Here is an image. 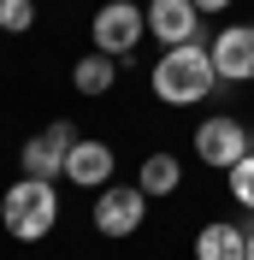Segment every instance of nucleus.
Masks as SVG:
<instances>
[{"label":"nucleus","instance_id":"nucleus-1","mask_svg":"<svg viewBox=\"0 0 254 260\" xmlns=\"http://www.w3.org/2000/svg\"><path fill=\"white\" fill-rule=\"evenodd\" d=\"M219 83L213 71V53H201L195 42L183 48H166V59L154 65V95L172 101V107H189V101H207V89Z\"/></svg>","mask_w":254,"mask_h":260},{"label":"nucleus","instance_id":"nucleus-2","mask_svg":"<svg viewBox=\"0 0 254 260\" xmlns=\"http://www.w3.org/2000/svg\"><path fill=\"white\" fill-rule=\"evenodd\" d=\"M0 219H6V231H12L18 243H36V237H48L53 219H59V195H53L48 178H24L6 189V201H0Z\"/></svg>","mask_w":254,"mask_h":260},{"label":"nucleus","instance_id":"nucleus-3","mask_svg":"<svg viewBox=\"0 0 254 260\" xmlns=\"http://www.w3.org/2000/svg\"><path fill=\"white\" fill-rule=\"evenodd\" d=\"M195 154H201L207 166H231L237 160H248V130L237 124V118H207L201 130H195Z\"/></svg>","mask_w":254,"mask_h":260},{"label":"nucleus","instance_id":"nucleus-4","mask_svg":"<svg viewBox=\"0 0 254 260\" xmlns=\"http://www.w3.org/2000/svg\"><path fill=\"white\" fill-rule=\"evenodd\" d=\"M142 42V12L130 6V0H112V6H101L95 12V48L101 53H124Z\"/></svg>","mask_w":254,"mask_h":260},{"label":"nucleus","instance_id":"nucleus-5","mask_svg":"<svg viewBox=\"0 0 254 260\" xmlns=\"http://www.w3.org/2000/svg\"><path fill=\"white\" fill-rule=\"evenodd\" d=\"M71 142H77L71 124H48L42 136H30V142H24V178H59Z\"/></svg>","mask_w":254,"mask_h":260},{"label":"nucleus","instance_id":"nucleus-6","mask_svg":"<svg viewBox=\"0 0 254 260\" xmlns=\"http://www.w3.org/2000/svg\"><path fill=\"white\" fill-rule=\"evenodd\" d=\"M142 219H148V195L142 189H101V207H95L101 237H130Z\"/></svg>","mask_w":254,"mask_h":260},{"label":"nucleus","instance_id":"nucleus-7","mask_svg":"<svg viewBox=\"0 0 254 260\" xmlns=\"http://www.w3.org/2000/svg\"><path fill=\"white\" fill-rule=\"evenodd\" d=\"M195 0H154V6H148V30L160 36V42H166V48H183V42H195Z\"/></svg>","mask_w":254,"mask_h":260},{"label":"nucleus","instance_id":"nucleus-8","mask_svg":"<svg viewBox=\"0 0 254 260\" xmlns=\"http://www.w3.org/2000/svg\"><path fill=\"white\" fill-rule=\"evenodd\" d=\"M213 71L219 77H231V83H248L254 77V30H225L219 42H213Z\"/></svg>","mask_w":254,"mask_h":260},{"label":"nucleus","instance_id":"nucleus-9","mask_svg":"<svg viewBox=\"0 0 254 260\" xmlns=\"http://www.w3.org/2000/svg\"><path fill=\"white\" fill-rule=\"evenodd\" d=\"M65 178H77V183H107L112 178V148L107 142H71V154H65Z\"/></svg>","mask_w":254,"mask_h":260},{"label":"nucleus","instance_id":"nucleus-10","mask_svg":"<svg viewBox=\"0 0 254 260\" xmlns=\"http://www.w3.org/2000/svg\"><path fill=\"white\" fill-rule=\"evenodd\" d=\"M248 254V231L237 225H207L195 237V260H242Z\"/></svg>","mask_w":254,"mask_h":260},{"label":"nucleus","instance_id":"nucleus-11","mask_svg":"<svg viewBox=\"0 0 254 260\" xmlns=\"http://www.w3.org/2000/svg\"><path fill=\"white\" fill-rule=\"evenodd\" d=\"M136 189H142V195H172L177 189V160H172V154H148Z\"/></svg>","mask_w":254,"mask_h":260},{"label":"nucleus","instance_id":"nucleus-12","mask_svg":"<svg viewBox=\"0 0 254 260\" xmlns=\"http://www.w3.org/2000/svg\"><path fill=\"white\" fill-rule=\"evenodd\" d=\"M83 89V95H107L112 89V53H89V59H77V77H71Z\"/></svg>","mask_w":254,"mask_h":260},{"label":"nucleus","instance_id":"nucleus-13","mask_svg":"<svg viewBox=\"0 0 254 260\" xmlns=\"http://www.w3.org/2000/svg\"><path fill=\"white\" fill-rule=\"evenodd\" d=\"M30 24H36L30 0H0V30H30Z\"/></svg>","mask_w":254,"mask_h":260},{"label":"nucleus","instance_id":"nucleus-14","mask_svg":"<svg viewBox=\"0 0 254 260\" xmlns=\"http://www.w3.org/2000/svg\"><path fill=\"white\" fill-rule=\"evenodd\" d=\"M231 189H237V201H242V207H254V154L231 166Z\"/></svg>","mask_w":254,"mask_h":260},{"label":"nucleus","instance_id":"nucleus-15","mask_svg":"<svg viewBox=\"0 0 254 260\" xmlns=\"http://www.w3.org/2000/svg\"><path fill=\"white\" fill-rule=\"evenodd\" d=\"M219 6H231V0H195V12H219Z\"/></svg>","mask_w":254,"mask_h":260},{"label":"nucleus","instance_id":"nucleus-16","mask_svg":"<svg viewBox=\"0 0 254 260\" xmlns=\"http://www.w3.org/2000/svg\"><path fill=\"white\" fill-rule=\"evenodd\" d=\"M242 260H254V231H248V254H242Z\"/></svg>","mask_w":254,"mask_h":260}]
</instances>
